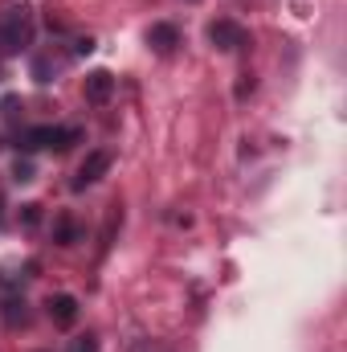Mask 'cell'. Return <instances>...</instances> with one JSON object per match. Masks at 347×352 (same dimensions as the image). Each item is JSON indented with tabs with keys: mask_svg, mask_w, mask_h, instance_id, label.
I'll use <instances>...</instances> for the list:
<instances>
[{
	"mask_svg": "<svg viewBox=\"0 0 347 352\" xmlns=\"http://www.w3.org/2000/svg\"><path fill=\"white\" fill-rule=\"evenodd\" d=\"M131 352H168V349H164L160 340H135V344H131Z\"/></svg>",
	"mask_w": 347,
	"mask_h": 352,
	"instance_id": "obj_12",
	"label": "cell"
},
{
	"mask_svg": "<svg viewBox=\"0 0 347 352\" xmlns=\"http://www.w3.org/2000/svg\"><path fill=\"white\" fill-rule=\"evenodd\" d=\"M12 180H21V184L33 180V160H16V164H12Z\"/></svg>",
	"mask_w": 347,
	"mask_h": 352,
	"instance_id": "obj_11",
	"label": "cell"
},
{
	"mask_svg": "<svg viewBox=\"0 0 347 352\" xmlns=\"http://www.w3.org/2000/svg\"><path fill=\"white\" fill-rule=\"evenodd\" d=\"M49 320L58 328H74L78 324V299L74 295H53L49 299Z\"/></svg>",
	"mask_w": 347,
	"mask_h": 352,
	"instance_id": "obj_6",
	"label": "cell"
},
{
	"mask_svg": "<svg viewBox=\"0 0 347 352\" xmlns=\"http://www.w3.org/2000/svg\"><path fill=\"white\" fill-rule=\"evenodd\" d=\"M82 90H86V102H94V107L110 102V94H115V78H110V70H90Z\"/></svg>",
	"mask_w": 347,
	"mask_h": 352,
	"instance_id": "obj_5",
	"label": "cell"
},
{
	"mask_svg": "<svg viewBox=\"0 0 347 352\" xmlns=\"http://www.w3.org/2000/svg\"><path fill=\"white\" fill-rule=\"evenodd\" d=\"M208 41H213L221 54H237V50L250 45V33H246L237 21H213V25H208Z\"/></svg>",
	"mask_w": 347,
	"mask_h": 352,
	"instance_id": "obj_3",
	"label": "cell"
},
{
	"mask_svg": "<svg viewBox=\"0 0 347 352\" xmlns=\"http://www.w3.org/2000/svg\"><path fill=\"white\" fill-rule=\"evenodd\" d=\"M188 4H196V0H188Z\"/></svg>",
	"mask_w": 347,
	"mask_h": 352,
	"instance_id": "obj_15",
	"label": "cell"
},
{
	"mask_svg": "<svg viewBox=\"0 0 347 352\" xmlns=\"http://www.w3.org/2000/svg\"><path fill=\"white\" fill-rule=\"evenodd\" d=\"M33 45L29 0H0V54H21Z\"/></svg>",
	"mask_w": 347,
	"mask_h": 352,
	"instance_id": "obj_1",
	"label": "cell"
},
{
	"mask_svg": "<svg viewBox=\"0 0 347 352\" xmlns=\"http://www.w3.org/2000/svg\"><path fill=\"white\" fill-rule=\"evenodd\" d=\"M106 173H110V152H106V148H98V152H90L86 160H82L74 188H86V184H94V180H102Z\"/></svg>",
	"mask_w": 347,
	"mask_h": 352,
	"instance_id": "obj_4",
	"label": "cell"
},
{
	"mask_svg": "<svg viewBox=\"0 0 347 352\" xmlns=\"http://www.w3.org/2000/svg\"><path fill=\"white\" fill-rule=\"evenodd\" d=\"M53 242H58V246H74V242H78V226H74V217H58V226H53Z\"/></svg>",
	"mask_w": 347,
	"mask_h": 352,
	"instance_id": "obj_8",
	"label": "cell"
},
{
	"mask_svg": "<svg viewBox=\"0 0 347 352\" xmlns=\"http://www.w3.org/2000/svg\"><path fill=\"white\" fill-rule=\"evenodd\" d=\"M74 352H94V340H90V336H86L82 344H74Z\"/></svg>",
	"mask_w": 347,
	"mask_h": 352,
	"instance_id": "obj_14",
	"label": "cell"
},
{
	"mask_svg": "<svg viewBox=\"0 0 347 352\" xmlns=\"http://www.w3.org/2000/svg\"><path fill=\"white\" fill-rule=\"evenodd\" d=\"M147 45H156L160 54L176 50V45H180V33H176V25H164V21H160V25H152V29H147Z\"/></svg>",
	"mask_w": 347,
	"mask_h": 352,
	"instance_id": "obj_7",
	"label": "cell"
},
{
	"mask_svg": "<svg viewBox=\"0 0 347 352\" xmlns=\"http://www.w3.org/2000/svg\"><path fill=\"white\" fill-rule=\"evenodd\" d=\"M4 320L16 328V324H29V311H25V299H8L4 303Z\"/></svg>",
	"mask_w": 347,
	"mask_h": 352,
	"instance_id": "obj_9",
	"label": "cell"
},
{
	"mask_svg": "<svg viewBox=\"0 0 347 352\" xmlns=\"http://www.w3.org/2000/svg\"><path fill=\"white\" fill-rule=\"evenodd\" d=\"M90 50H94V41H90V37H82V41L74 45V54H90Z\"/></svg>",
	"mask_w": 347,
	"mask_h": 352,
	"instance_id": "obj_13",
	"label": "cell"
},
{
	"mask_svg": "<svg viewBox=\"0 0 347 352\" xmlns=\"http://www.w3.org/2000/svg\"><path fill=\"white\" fill-rule=\"evenodd\" d=\"M21 226H29V230H33V226H41V205H33V201H29V205H21Z\"/></svg>",
	"mask_w": 347,
	"mask_h": 352,
	"instance_id": "obj_10",
	"label": "cell"
},
{
	"mask_svg": "<svg viewBox=\"0 0 347 352\" xmlns=\"http://www.w3.org/2000/svg\"><path fill=\"white\" fill-rule=\"evenodd\" d=\"M78 135H82L78 127H29V131H21V148H25V152H37V148H58V152H66Z\"/></svg>",
	"mask_w": 347,
	"mask_h": 352,
	"instance_id": "obj_2",
	"label": "cell"
}]
</instances>
